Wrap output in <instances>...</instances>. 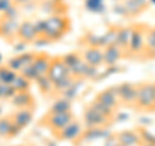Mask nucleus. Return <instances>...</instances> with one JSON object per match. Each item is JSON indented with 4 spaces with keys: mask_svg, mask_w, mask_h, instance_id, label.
Returning <instances> with one entry per match:
<instances>
[{
    "mask_svg": "<svg viewBox=\"0 0 155 146\" xmlns=\"http://www.w3.org/2000/svg\"><path fill=\"white\" fill-rule=\"evenodd\" d=\"M11 102L14 108L17 109H25V108H32L35 109V98L30 93V91H22V92H16L11 98Z\"/></svg>",
    "mask_w": 155,
    "mask_h": 146,
    "instance_id": "19",
    "label": "nucleus"
},
{
    "mask_svg": "<svg viewBox=\"0 0 155 146\" xmlns=\"http://www.w3.org/2000/svg\"><path fill=\"white\" fill-rule=\"evenodd\" d=\"M116 146H120V145H116Z\"/></svg>",
    "mask_w": 155,
    "mask_h": 146,
    "instance_id": "34",
    "label": "nucleus"
},
{
    "mask_svg": "<svg viewBox=\"0 0 155 146\" xmlns=\"http://www.w3.org/2000/svg\"><path fill=\"white\" fill-rule=\"evenodd\" d=\"M150 3H151V4H155V0H150Z\"/></svg>",
    "mask_w": 155,
    "mask_h": 146,
    "instance_id": "32",
    "label": "nucleus"
},
{
    "mask_svg": "<svg viewBox=\"0 0 155 146\" xmlns=\"http://www.w3.org/2000/svg\"><path fill=\"white\" fill-rule=\"evenodd\" d=\"M118 88V96L120 105L125 106V108H134L136 100H137V93H138V84L129 81H124L122 84L116 85Z\"/></svg>",
    "mask_w": 155,
    "mask_h": 146,
    "instance_id": "7",
    "label": "nucleus"
},
{
    "mask_svg": "<svg viewBox=\"0 0 155 146\" xmlns=\"http://www.w3.org/2000/svg\"><path fill=\"white\" fill-rule=\"evenodd\" d=\"M35 81H36L39 89H40V92H41L43 95L54 93V84H53V81L49 79V78H48V75L38 78Z\"/></svg>",
    "mask_w": 155,
    "mask_h": 146,
    "instance_id": "25",
    "label": "nucleus"
},
{
    "mask_svg": "<svg viewBox=\"0 0 155 146\" xmlns=\"http://www.w3.org/2000/svg\"><path fill=\"white\" fill-rule=\"evenodd\" d=\"M138 132L141 134V140H142V144H151V145H155V134L149 132L147 129L145 128H138Z\"/></svg>",
    "mask_w": 155,
    "mask_h": 146,
    "instance_id": "28",
    "label": "nucleus"
},
{
    "mask_svg": "<svg viewBox=\"0 0 155 146\" xmlns=\"http://www.w3.org/2000/svg\"><path fill=\"white\" fill-rule=\"evenodd\" d=\"M120 14L128 18H136L150 7V0H118Z\"/></svg>",
    "mask_w": 155,
    "mask_h": 146,
    "instance_id": "6",
    "label": "nucleus"
},
{
    "mask_svg": "<svg viewBox=\"0 0 155 146\" xmlns=\"http://www.w3.org/2000/svg\"><path fill=\"white\" fill-rule=\"evenodd\" d=\"M140 146H155V145H151V144H141Z\"/></svg>",
    "mask_w": 155,
    "mask_h": 146,
    "instance_id": "31",
    "label": "nucleus"
},
{
    "mask_svg": "<svg viewBox=\"0 0 155 146\" xmlns=\"http://www.w3.org/2000/svg\"><path fill=\"white\" fill-rule=\"evenodd\" d=\"M39 36L45 38L47 40L56 41L62 39L71 28L70 18L66 14H54L45 19H40L35 23Z\"/></svg>",
    "mask_w": 155,
    "mask_h": 146,
    "instance_id": "1",
    "label": "nucleus"
},
{
    "mask_svg": "<svg viewBox=\"0 0 155 146\" xmlns=\"http://www.w3.org/2000/svg\"><path fill=\"white\" fill-rule=\"evenodd\" d=\"M155 108V83H140L134 110L147 113Z\"/></svg>",
    "mask_w": 155,
    "mask_h": 146,
    "instance_id": "3",
    "label": "nucleus"
},
{
    "mask_svg": "<svg viewBox=\"0 0 155 146\" xmlns=\"http://www.w3.org/2000/svg\"><path fill=\"white\" fill-rule=\"evenodd\" d=\"M154 111H155V108H154Z\"/></svg>",
    "mask_w": 155,
    "mask_h": 146,
    "instance_id": "35",
    "label": "nucleus"
},
{
    "mask_svg": "<svg viewBox=\"0 0 155 146\" xmlns=\"http://www.w3.org/2000/svg\"><path fill=\"white\" fill-rule=\"evenodd\" d=\"M115 120L107 118L88 104L83 111V123L87 128H107Z\"/></svg>",
    "mask_w": 155,
    "mask_h": 146,
    "instance_id": "5",
    "label": "nucleus"
},
{
    "mask_svg": "<svg viewBox=\"0 0 155 146\" xmlns=\"http://www.w3.org/2000/svg\"><path fill=\"white\" fill-rule=\"evenodd\" d=\"M149 27L150 26L145 25V23H134V30H133L127 58H142L143 51H145L146 32L149 30Z\"/></svg>",
    "mask_w": 155,
    "mask_h": 146,
    "instance_id": "4",
    "label": "nucleus"
},
{
    "mask_svg": "<svg viewBox=\"0 0 155 146\" xmlns=\"http://www.w3.org/2000/svg\"><path fill=\"white\" fill-rule=\"evenodd\" d=\"M0 87H2V83H0ZM0 98H2V97H0Z\"/></svg>",
    "mask_w": 155,
    "mask_h": 146,
    "instance_id": "33",
    "label": "nucleus"
},
{
    "mask_svg": "<svg viewBox=\"0 0 155 146\" xmlns=\"http://www.w3.org/2000/svg\"><path fill=\"white\" fill-rule=\"evenodd\" d=\"M133 30H134V23L128 26H120L119 27V32H118V44L122 51L124 52V57H128V51H129V45H130V40H132V35H133Z\"/></svg>",
    "mask_w": 155,
    "mask_h": 146,
    "instance_id": "18",
    "label": "nucleus"
},
{
    "mask_svg": "<svg viewBox=\"0 0 155 146\" xmlns=\"http://www.w3.org/2000/svg\"><path fill=\"white\" fill-rule=\"evenodd\" d=\"M124 57V52L118 44L107 45L104 48V65L107 67H114Z\"/></svg>",
    "mask_w": 155,
    "mask_h": 146,
    "instance_id": "16",
    "label": "nucleus"
},
{
    "mask_svg": "<svg viewBox=\"0 0 155 146\" xmlns=\"http://www.w3.org/2000/svg\"><path fill=\"white\" fill-rule=\"evenodd\" d=\"M69 75H71L70 69L62 60V56H53L49 71H48V78L53 81V84H57L58 81L64 80Z\"/></svg>",
    "mask_w": 155,
    "mask_h": 146,
    "instance_id": "9",
    "label": "nucleus"
},
{
    "mask_svg": "<svg viewBox=\"0 0 155 146\" xmlns=\"http://www.w3.org/2000/svg\"><path fill=\"white\" fill-rule=\"evenodd\" d=\"M118 138L120 146H140L142 144L141 134L138 132V128L134 129H124L115 134Z\"/></svg>",
    "mask_w": 155,
    "mask_h": 146,
    "instance_id": "14",
    "label": "nucleus"
},
{
    "mask_svg": "<svg viewBox=\"0 0 155 146\" xmlns=\"http://www.w3.org/2000/svg\"><path fill=\"white\" fill-rule=\"evenodd\" d=\"M96 101L104 104L105 106H107L111 110L118 111L119 106H120V101H119V96H118V88L115 87H109L104 91L98 92L94 97Z\"/></svg>",
    "mask_w": 155,
    "mask_h": 146,
    "instance_id": "11",
    "label": "nucleus"
},
{
    "mask_svg": "<svg viewBox=\"0 0 155 146\" xmlns=\"http://www.w3.org/2000/svg\"><path fill=\"white\" fill-rule=\"evenodd\" d=\"M21 132L13 121L12 114L0 118V138H13Z\"/></svg>",
    "mask_w": 155,
    "mask_h": 146,
    "instance_id": "17",
    "label": "nucleus"
},
{
    "mask_svg": "<svg viewBox=\"0 0 155 146\" xmlns=\"http://www.w3.org/2000/svg\"><path fill=\"white\" fill-rule=\"evenodd\" d=\"M81 133H83V123L74 119L66 125L64 129H61L54 137L58 141H69V142H75L79 141Z\"/></svg>",
    "mask_w": 155,
    "mask_h": 146,
    "instance_id": "10",
    "label": "nucleus"
},
{
    "mask_svg": "<svg viewBox=\"0 0 155 146\" xmlns=\"http://www.w3.org/2000/svg\"><path fill=\"white\" fill-rule=\"evenodd\" d=\"M51 113H64V111H71V101L65 98V97H60L54 101L49 110Z\"/></svg>",
    "mask_w": 155,
    "mask_h": 146,
    "instance_id": "23",
    "label": "nucleus"
},
{
    "mask_svg": "<svg viewBox=\"0 0 155 146\" xmlns=\"http://www.w3.org/2000/svg\"><path fill=\"white\" fill-rule=\"evenodd\" d=\"M11 85L14 88L16 92H22V91H28L30 89V85H31V80H28L27 78H25L22 74H18L16 75V78L13 79V81L11 83Z\"/></svg>",
    "mask_w": 155,
    "mask_h": 146,
    "instance_id": "24",
    "label": "nucleus"
},
{
    "mask_svg": "<svg viewBox=\"0 0 155 146\" xmlns=\"http://www.w3.org/2000/svg\"><path fill=\"white\" fill-rule=\"evenodd\" d=\"M32 3H35V0H13V4L17 7H26Z\"/></svg>",
    "mask_w": 155,
    "mask_h": 146,
    "instance_id": "30",
    "label": "nucleus"
},
{
    "mask_svg": "<svg viewBox=\"0 0 155 146\" xmlns=\"http://www.w3.org/2000/svg\"><path fill=\"white\" fill-rule=\"evenodd\" d=\"M81 56L87 64L97 69L104 65V48L101 47H85Z\"/></svg>",
    "mask_w": 155,
    "mask_h": 146,
    "instance_id": "13",
    "label": "nucleus"
},
{
    "mask_svg": "<svg viewBox=\"0 0 155 146\" xmlns=\"http://www.w3.org/2000/svg\"><path fill=\"white\" fill-rule=\"evenodd\" d=\"M13 5V0H0V13H5Z\"/></svg>",
    "mask_w": 155,
    "mask_h": 146,
    "instance_id": "29",
    "label": "nucleus"
},
{
    "mask_svg": "<svg viewBox=\"0 0 155 146\" xmlns=\"http://www.w3.org/2000/svg\"><path fill=\"white\" fill-rule=\"evenodd\" d=\"M62 60H64L66 66L71 70L83 60V56H81V52H70L67 55H62Z\"/></svg>",
    "mask_w": 155,
    "mask_h": 146,
    "instance_id": "27",
    "label": "nucleus"
},
{
    "mask_svg": "<svg viewBox=\"0 0 155 146\" xmlns=\"http://www.w3.org/2000/svg\"><path fill=\"white\" fill-rule=\"evenodd\" d=\"M74 119L75 116L72 114V111H64V113H51V111H47L40 118V120H39V124L41 127H45L54 136Z\"/></svg>",
    "mask_w": 155,
    "mask_h": 146,
    "instance_id": "2",
    "label": "nucleus"
},
{
    "mask_svg": "<svg viewBox=\"0 0 155 146\" xmlns=\"http://www.w3.org/2000/svg\"><path fill=\"white\" fill-rule=\"evenodd\" d=\"M119 27L120 26H111L110 28H107L104 35H101V47L105 48L107 45H113L116 44V40H118V32H119Z\"/></svg>",
    "mask_w": 155,
    "mask_h": 146,
    "instance_id": "22",
    "label": "nucleus"
},
{
    "mask_svg": "<svg viewBox=\"0 0 155 146\" xmlns=\"http://www.w3.org/2000/svg\"><path fill=\"white\" fill-rule=\"evenodd\" d=\"M17 74L18 72L12 70L8 65H0V83L3 84H11Z\"/></svg>",
    "mask_w": 155,
    "mask_h": 146,
    "instance_id": "26",
    "label": "nucleus"
},
{
    "mask_svg": "<svg viewBox=\"0 0 155 146\" xmlns=\"http://www.w3.org/2000/svg\"><path fill=\"white\" fill-rule=\"evenodd\" d=\"M141 60H155V26L149 27L145 40V51Z\"/></svg>",
    "mask_w": 155,
    "mask_h": 146,
    "instance_id": "21",
    "label": "nucleus"
},
{
    "mask_svg": "<svg viewBox=\"0 0 155 146\" xmlns=\"http://www.w3.org/2000/svg\"><path fill=\"white\" fill-rule=\"evenodd\" d=\"M39 38L36 25L31 21H23L19 23L18 31H17V40H19L23 44H31L35 43Z\"/></svg>",
    "mask_w": 155,
    "mask_h": 146,
    "instance_id": "12",
    "label": "nucleus"
},
{
    "mask_svg": "<svg viewBox=\"0 0 155 146\" xmlns=\"http://www.w3.org/2000/svg\"><path fill=\"white\" fill-rule=\"evenodd\" d=\"M34 111H35V109H32V108L17 109L16 113L12 114V118H13L14 124H16L21 131L23 128H26L27 125L31 123V120L34 118Z\"/></svg>",
    "mask_w": 155,
    "mask_h": 146,
    "instance_id": "20",
    "label": "nucleus"
},
{
    "mask_svg": "<svg viewBox=\"0 0 155 146\" xmlns=\"http://www.w3.org/2000/svg\"><path fill=\"white\" fill-rule=\"evenodd\" d=\"M18 27L19 22L17 21V18L3 14V17H0V39L7 43H13L14 40H17Z\"/></svg>",
    "mask_w": 155,
    "mask_h": 146,
    "instance_id": "8",
    "label": "nucleus"
},
{
    "mask_svg": "<svg viewBox=\"0 0 155 146\" xmlns=\"http://www.w3.org/2000/svg\"><path fill=\"white\" fill-rule=\"evenodd\" d=\"M52 57L51 55H48L47 52H39L36 53V57L32 62L34 70H35L36 74V79L40 76H45L48 75V71H49V67L52 64Z\"/></svg>",
    "mask_w": 155,
    "mask_h": 146,
    "instance_id": "15",
    "label": "nucleus"
}]
</instances>
